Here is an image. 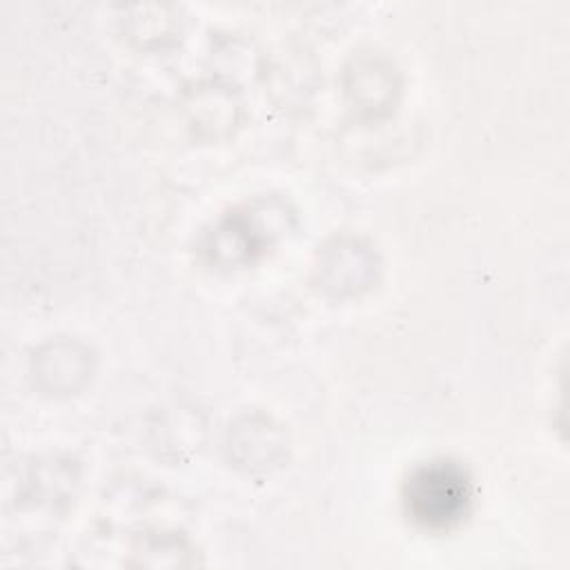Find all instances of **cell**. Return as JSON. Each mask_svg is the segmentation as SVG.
<instances>
[{
	"label": "cell",
	"mask_w": 570,
	"mask_h": 570,
	"mask_svg": "<svg viewBox=\"0 0 570 570\" xmlns=\"http://www.w3.org/2000/svg\"><path fill=\"white\" fill-rule=\"evenodd\" d=\"M470 485L465 474L452 463L421 468L407 483L405 503L414 521L428 528H448L465 514Z\"/></svg>",
	"instance_id": "obj_1"
}]
</instances>
